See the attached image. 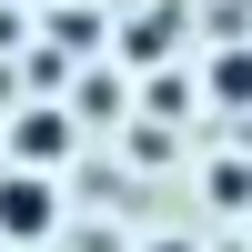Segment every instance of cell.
Masks as SVG:
<instances>
[{"mask_svg":"<svg viewBox=\"0 0 252 252\" xmlns=\"http://www.w3.org/2000/svg\"><path fill=\"white\" fill-rule=\"evenodd\" d=\"M71 131H81L71 111H51V101H31V111H10V161H20V172H40V182H51L61 161H71Z\"/></svg>","mask_w":252,"mask_h":252,"instance_id":"cell-1","label":"cell"},{"mask_svg":"<svg viewBox=\"0 0 252 252\" xmlns=\"http://www.w3.org/2000/svg\"><path fill=\"white\" fill-rule=\"evenodd\" d=\"M61 232V192L40 172H10L0 182V242H51Z\"/></svg>","mask_w":252,"mask_h":252,"instance_id":"cell-2","label":"cell"},{"mask_svg":"<svg viewBox=\"0 0 252 252\" xmlns=\"http://www.w3.org/2000/svg\"><path fill=\"white\" fill-rule=\"evenodd\" d=\"M172 40H182V0H141V10L121 20L111 51H121V61H141V71H161V61H172Z\"/></svg>","mask_w":252,"mask_h":252,"instance_id":"cell-3","label":"cell"},{"mask_svg":"<svg viewBox=\"0 0 252 252\" xmlns=\"http://www.w3.org/2000/svg\"><path fill=\"white\" fill-rule=\"evenodd\" d=\"M101 31H111V20H101V10H81V0H61V10H51V51H61V61L101 51Z\"/></svg>","mask_w":252,"mask_h":252,"instance_id":"cell-4","label":"cell"},{"mask_svg":"<svg viewBox=\"0 0 252 252\" xmlns=\"http://www.w3.org/2000/svg\"><path fill=\"white\" fill-rule=\"evenodd\" d=\"M121 111H131V81H121V71H91V81H81V111H71V121H121Z\"/></svg>","mask_w":252,"mask_h":252,"instance_id":"cell-5","label":"cell"},{"mask_svg":"<svg viewBox=\"0 0 252 252\" xmlns=\"http://www.w3.org/2000/svg\"><path fill=\"white\" fill-rule=\"evenodd\" d=\"M212 101H232V111L252 101V40H232V51L212 61Z\"/></svg>","mask_w":252,"mask_h":252,"instance_id":"cell-6","label":"cell"},{"mask_svg":"<svg viewBox=\"0 0 252 252\" xmlns=\"http://www.w3.org/2000/svg\"><path fill=\"white\" fill-rule=\"evenodd\" d=\"M212 202H222V212H252V172H242V161H212Z\"/></svg>","mask_w":252,"mask_h":252,"instance_id":"cell-7","label":"cell"},{"mask_svg":"<svg viewBox=\"0 0 252 252\" xmlns=\"http://www.w3.org/2000/svg\"><path fill=\"white\" fill-rule=\"evenodd\" d=\"M182 111H192V81L161 71V81H152V121H182Z\"/></svg>","mask_w":252,"mask_h":252,"instance_id":"cell-8","label":"cell"},{"mask_svg":"<svg viewBox=\"0 0 252 252\" xmlns=\"http://www.w3.org/2000/svg\"><path fill=\"white\" fill-rule=\"evenodd\" d=\"M152 252H192V242H152Z\"/></svg>","mask_w":252,"mask_h":252,"instance_id":"cell-9","label":"cell"},{"mask_svg":"<svg viewBox=\"0 0 252 252\" xmlns=\"http://www.w3.org/2000/svg\"><path fill=\"white\" fill-rule=\"evenodd\" d=\"M121 10H141V0H121Z\"/></svg>","mask_w":252,"mask_h":252,"instance_id":"cell-10","label":"cell"},{"mask_svg":"<svg viewBox=\"0 0 252 252\" xmlns=\"http://www.w3.org/2000/svg\"><path fill=\"white\" fill-rule=\"evenodd\" d=\"M51 10H61V0H51Z\"/></svg>","mask_w":252,"mask_h":252,"instance_id":"cell-11","label":"cell"}]
</instances>
